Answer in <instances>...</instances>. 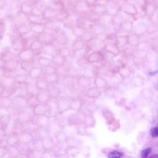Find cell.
I'll list each match as a JSON object with an SVG mask.
<instances>
[{
    "mask_svg": "<svg viewBox=\"0 0 158 158\" xmlns=\"http://www.w3.org/2000/svg\"><path fill=\"white\" fill-rule=\"evenodd\" d=\"M42 74L43 71L42 69H40L38 67H33L30 71L29 75H30V77L33 79H38L41 77V75Z\"/></svg>",
    "mask_w": 158,
    "mask_h": 158,
    "instance_id": "1",
    "label": "cell"
},
{
    "mask_svg": "<svg viewBox=\"0 0 158 158\" xmlns=\"http://www.w3.org/2000/svg\"><path fill=\"white\" fill-rule=\"evenodd\" d=\"M53 61V63L56 66H57L58 67H61V66H62L64 64V57H63L59 53L54 56L53 61Z\"/></svg>",
    "mask_w": 158,
    "mask_h": 158,
    "instance_id": "2",
    "label": "cell"
},
{
    "mask_svg": "<svg viewBox=\"0 0 158 158\" xmlns=\"http://www.w3.org/2000/svg\"><path fill=\"white\" fill-rule=\"evenodd\" d=\"M122 154L119 151H114L111 152L108 155V158H121Z\"/></svg>",
    "mask_w": 158,
    "mask_h": 158,
    "instance_id": "3",
    "label": "cell"
},
{
    "mask_svg": "<svg viewBox=\"0 0 158 158\" xmlns=\"http://www.w3.org/2000/svg\"><path fill=\"white\" fill-rule=\"evenodd\" d=\"M151 153V148H148L143 149L141 152V156L142 158H147L148 155Z\"/></svg>",
    "mask_w": 158,
    "mask_h": 158,
    "instance_id": "4",
    "label": "cell"
},
{
    "mask_svg": "<svg viewBox=\"0 0 158 158\" xmlns=\"http://www.w3.org/2000/svg\"><path fill=\"white\" fill-rule=\"evenodd\" d=\"M150 133L152 137L153 138L158 137V127H154L153 128H151Z\"/></svg>",
    "mask_w": 158,
    "mask_h": 158,
    "instance_id": "5",
    "label": "cell"
},
{
    "mask_svg": "<svg viewBox=\"0 0 158 158\" xmlns=\"http://www.w3.org/2000/svg\"><path fill=\"white\" fill-rule=\"evenodd\" d=\"M149 158H158V155L157 154H154L153 156H151Z\"/></svg>",
    "mask_w": 158,
    "mask_h": 158,
    "instance_id": "6",
    "label": "cell"
}]
</instances>
